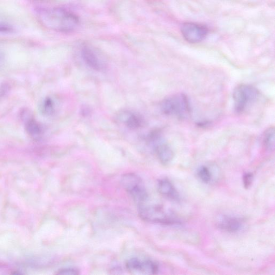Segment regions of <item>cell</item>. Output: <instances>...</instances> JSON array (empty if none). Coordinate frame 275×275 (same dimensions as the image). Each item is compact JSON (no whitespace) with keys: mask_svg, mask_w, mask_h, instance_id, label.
<instances>
[{"mask_svg":"<svg viewBox=\"0 0 275 275\" xmlns=\"http://www.w3.org/2000/svg\"><path fill=\"white\" fill-rule=\"evenodd\" d=\"M161 110L165 115L180 119L186 118L190 113L188 98L183 93H178L165 99Z\"/></svg>","mask_w":275,"mask_h":275,"instance_id":"cell-3","label":"cell"},{"mask_svg":"<svg viewBox=\"0 0 275 275\" xmlns=\"http://www.w3.org/2000/svg\"><path fill=\"white\" fill-rule=\"evenodd\" d=\"M218 225L221 230L227 232L236 233L242 229L244 222L240 218L225 216L219 220Z\"/></svg>","mask_w":275,"mask_h":275,"instance_id":"cell-12","label":"cell"},{"mask_svg":"<svg viewBox=\"0 0 275 275\" xmlns=\"http://www.w3.org/2000/svg\"><path fill=\"white\" fill-rule=\"evenodd\" d=\"M259 92L254 87L249 85H240L234 89L233 93L234 110L238 113L244 112L259 97Z\"/></svg>","mask_w":275,"mask_h":275,"instance_id":"cell-5","label":"cell"},{"mask_svg":"<svg viewBox=\"0 0 275 275\" xmlns=\"http://www.w3.org/2000/svg\"><path fill=\"white\" fill-rule=\"evenodd\" d=\"M21 118L24 122L25 130L33 140H40L44 135L43 126L32 117L28 110H23Z\"/></svg>","mask_w":275,"mask_h":275,"instance_id":"cell-10","label":"cell"},{"mask_svg":"<svg viewBox=\"0 0 275 275\" xmlns=\"http://www.w3.org/2000/svg\"><path fill=\"white\" fill-rule=\"evenodd\" d=\"M82 56L86 64L92 70L100 72L106 69L107 65L104 58L92 47H84Z\"/></svg>","mask_w":275,"mask_h":275,"instance_id":"cell-9","label":"cell"},{"mask_svg":"<svg viewBox=\"0 0 275 275\" xmlns=\"http://www.w3.org/2000/svg\"><path fill=\"white\" fill-rule=\"evenodd\" d=\"M12 31L13 29L11 26L3 23H0V33H8Z\"/></svg>","mask_w":275,"mask_h":275,"instance_id":"cell-19","label":"cell"},{"mask_svg":"<svg viewBox=\"0 0 275 275\" xmlns=\"http://www.w3.org/2000/svg\"><path fill=\"white\" fill-rule=\"evenodd\" d=\"M198 175L201 180L205 183H209L212 179L211 173L206 166H202L199 168L198 171Z\"/></svg>","mask_w":275,"mask_h":275,"instance_id":"cell-16","label":"cell"},{"mask_svg":"<svg viewBox=\"0 0 275 275\" xmlns=\"http://www.w3.org/2000/svg\"><path fill=\"white\" fill-rule=\"evenodd\" d=\"M149 141L159 162L163 165L170 164L174 158V152L160 134L158 132L152 133Z\"/></svg>","mask_w":275,"mask_h":275,"instance_id":"cell-6","label":"cell"},{"mask_svg":"<svg viewBox=\"0 0 275 275\" xmlns=\"http://www.w3.org/2000/svg\"><path fill=\"white\" fill-rule=\"evenodd\" d=\"M181 32L186 41L191 44H196L203 41L209 30L203 25L185 23L181 26Z\"/></svg>","mask_w":275,"mask_h":275,"instance_id":"cell-8","label":"cell"},{"mask_svg":"<svg viewBox=\"0 0 275 275\" xmlns=\"http://www.w3.org/2000/svg\"><path fill=\"white\" fill-rule=\"evenodd\" d=\"M127 271L137 275H155L159 271L158 265L150 260L132 258L126 263Z\"/></svg>","mask_w":275,"mask_h":275,"instance_id":"cell-7","label":"cell"},{"mask_svg":"<svg viewBox=\"0 0 275 275\" xmlns=\"http://www.w3.org/2000/svg\"><path fill=\"white\" fill-rule=\"evenodd\" d=\"M80 274L79 271L76 268H65L60 270L57 273L58 275H77Z\"/></svg>","mask_w":275,"mask_h":275,"instance_id":"cell-17","label":"cell"},{"mask_svg":"<svg viewBox=\"0 0 275 275\" xmlns=\"http://www.w3.org/2000/svg\"><path fill=\"white\" fill-rule=\"evenodd\" d=\"M253 181V174L250 173H246L243 177V184L245 188L248 189L251 186Z\"/></svg>","mask_w":275,"mask_h":275,"instance_id":"cell-18","label":"cell"},{"mask_svg":"<svg viewBox=\"0 0 275 275\" xmlns=\"http://www.w3.org/2000/svg\"><path fill=\"white\" fill-rule=\"evenodd\" d=\"M122 185L138 205L147 202L149 194L143 181L136 174H124L120 180Z\"/></svg>","mask_w":275,"mask_h":275,"instance_id":"cell-4","label":"cell"},{"mask_svg":"<svg viewBox=\"0 0 275 275\" xmlns=\"http://www.w3.org/2000/svg\"><path fill=\"white\" fill-rule=\"evenodd\" d=\"M42 110L44 115L46 116H51L54 113L55 105L52 98L47 97L45 99L42 106Z\"/></svg>","mask_w":275,"mask_h":275,"instance_id":"cell-15","label":"cell"},{"mask_svg":"<svg viewBox=\"0 0 275 275\" xmlns=\"http://www.w3.org/2000/svg\"><path fill=\"white\" fill-rule=\"evenodd\" d=\"M9 90V86L5 84H2L0 86V97L5 95Z\"/></svg>","mask_w":275,"mask_h":275,"instance_id":"cell-20","label":"cell"},{"mask_svg":"<svg viewBox=\"0 0 275 275\" xmlns=\"http://www.w3.org/2000/svg\"><path fill=\"white\" fill-rule=\"evenodd\" d=\"M157 187L159 192L165 198L174 201L180 200L179 193L169 180H159L158 181Z\"/></svg>","mask_w":275,"mask_h":275,"instance_id":"cell-11","label":"cell"},{"mask_svg":"<svg viewBox=\"0 0 275 275\" xmlns=\"http://www.w3.org/2000/svg\"><path fill=\"white\" fill-rule=\"evenodd\" d=\"M263 143L266 149L270 151H273L275 147V129L270 127L265 132Z\"/></svg>","mask_w":275,"mask_h":275,"instance_id":"cell-14","label":"cell"},{"mask_svg":"<svg viewBox=\"0 0 275 275\" xmlns=\"http://www.w3.org/2000/svg\"><path fill=\"white\" fill-rule=\"evenodd\" d=\"M125 125L131 130H137L143 127L144 119L139 114L135 112H127L123 117Z\"/></svg>","mask_w":275,"mask_h":275,"instance_id":"cell-13","label":"cell"},{"mask_svg":"<svg viewBox=\"0 0 275 275\" xmlns=\"http://www.w3.org/2000/svg\"><path fill=\"white\" fill-rule=\"evenodd\" d=\"M37 15L39 21L45 27L60 32H71L79 23L75 14L61 8L39 9Z\"/></svg>","mask_w":275,"mask_h":275,"instance_id":"cell-1","label":"cell"},{"mask_svg":"<svg viewBox=\"0 0 275 275\" xmlns=\"http://www.w3.org/2000/svg\"><path fill=\"white\" fill-rule=\"evenodd\" d=\"M139 215L147 222L166 225L180 223L174 214L159 205L148 204L147 202L138 205Z\"/></svg>","mask_w":275,"mask_h":275,"instance_id":"cell-2","label":"cell"}]
</instances>
